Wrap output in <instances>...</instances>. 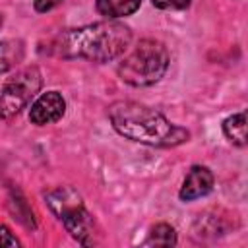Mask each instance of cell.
Masks as SVG:
<instances>
[{
	"mask_svg": "<svg viewBox=\"0 0 248 248\" xmlns=\"http://www.w3.org/2000/svg\"><path fill=\"white\" fill-rule=\"evenodd\" d=\"M10 207H12V213L16 215V219L19 221V223H23L25 227H29V229H33L35 227V221H33V213H31V209H27V203H25V200L21 198V196H12L10 198Z\"/></svg>",
	"mask_w": 248,
	"mask_h": 248,
	"instance_id": "12",
	"label": "cell"
},
{
	"mask_svg": "<svg viewBox=\"0 0 248 248\" xmlns=\"http://www.w3.org/2000/svg\"><path fill=\"white\" fill-rule=\"evenodd\" d=\"M132 41V31L118 21H101L68 29L58 37L56 50L64 58H83L89 62H108L120 56Z\"/></svg>",
	"mask_w": 248,
	"mask_h": 248,
	"instance_id": "2",
	"label": "cell"
},
{
	"mask_svg": "<svg viewBox=\"0 0 248 248\" xmlns=\"http://www.w3.org/2000/svg\"><path fill=\"white\" fill-rule=\"evenodd\" d=\"M223 132L234 145H240V147L246 145V114L236 112V114L229 116L223 122Z\"/></svg>",
	"mask_w": 248,
	"mask_h": 248,
	"instance_id": "9",
	"label": "cell"
},
{
	"mask_svg": "<svg viewBox=\"0 0 248 248\" xmlns=\"http://www.w3.org/2000/svg\"><path fill=\"white\" fill-rule=\"evenodd\" d=\"M140 4L141 0H97L95 8L101 16L108 19H116V17L132 16L140 8Z\"/></svg>",
	"mask_w": 248,
	"mask_h": 248,
	"instance_id": "8",
	"label": "cell"
},
{
	"mask_svg": "<svg viewBox=\"0 0 248 248\" xmlns=\"http://www.w3.org/2000/svg\"><path fill=\"white\" fill-rule=\"evenodd\" d=\"M108 118L120 136L153 147H174L190 138L186 128L172 124L155 108L136 101L112 103L108 107Z\"/></svg>",
	"mask_w": 248,
	"mask_h": 248,
	"instance_id": "1",
	"label": "cell"
},
{
	"mask_svg": "<svg viewBox=\"0 0 248 248\" xmlns=\"http://www.w3.org/2000/svg\"><path fill=\"white\" fill-rule=\"evenodd\" d=\"M66 101L58 91H46L41 97L35 99V103L29 108V120L37 126H45L50 122H56L64 116Z\"/></svg>",
	"mask_w": 248,
	"mask_h": 248,
	"instance_id": "6",
	"label": "cell"
},
{
	"mask_svg": "<svg viewBox=\"0 0 248 248\" xmlns=\"http://www.w3.org/2000/svg\"><path fill=\"white\" fill-rule=\"evenodd\" d=\"M151 2L161 10H184L190 6V0H151Z\"/></svg>",
	"mask_w": 248,
	"mask_h": 248,
	"instance_id": "13",
	"label": "cell"
},
{
	"mask_svg": "<svg viewBox=\"0 0 248 248\" xmlns=\"http://www.w3.org/2000/svg\"><path fill=\"white\" fill-rule=\"evenodd\" d=\"M143 244L145 246H174L176 244V232L167 223L155 225L151 229V232H149V238Z\"/></svg>",
	"mask_w": 248,
	"mask_h": 248,
	"instance_id": "11",
	"label": "cell"
},
{
	"mask_svg": "<svg viewBox=\"0 0 248 248\" xmlns=\"http://www.w3.org/2000/svg\"><path fill=\"white\" fill-rule=\"evenodd\" d=\"M41 89V72L37 68H25L17 72L0 91V118H12L21 108L29 105V101Z\"/></svg>",
	"mask_w": 248,
	"mask_h": 248,
	"instance_id": "5",
	"label": "cell"
},
{
	"mask_svg": "<svg viewBox=\"0 0 248 248\" xmlns=\"http://www.w3.org/2000/svg\"><path fill=\"white\" fill-rule=\"evenodd\" d=\"M0 246H19V240L4 225H0Z\"/></svg>",
	"mask_w": 248,
	"mask_h": 248,
	"instance_id": "14",
	"label": "cell"
},
{
	"mask_svg": "<svg viewBox=\"0 0 248 248\" xmlns=\"http://www.w3.org/2000/svg\"><path fill=\"white\" fill-rule=\"evenodd\" d=\"M211 188H213V174H211V170L207 167L196 165L186 174L184 184H182L178 196L184 202H192V200H198L202 196H207L211 192Z\"/></svg>",
	"mask_w": 248,
	"mask_h": 248,
	"instance_id": "7",
	"label": "cell"
},
{
	"mask_svg": "<svg viewBox=\"0 0 248 248\" xmlns=\"http://www.w3.org/2000/svg\"><path fill=\"white\" fill-rule=\"evenodd\" d=\"M0 23H2V19H0Z\"/></svg>",
	"mask_w": 248,
	"mask_h": 248,
	"instance_id": "16",
	"label": "cell"
},
{
	"mask_svg": "<svg viewBox=\"0 0 248 248\" xmlns=\"http://www.w3.org/2000/svg\"><path fill=\"white\" fill-rule=\"evenodd\" d=\"M167 68L169 52L165 45L155 39H141L118 64V76L128 85L147 87L157 83Z\"/></svg>",
	"mask_w": 248,
	"mask_h": 248,
	"instance_id": "3",
	"label": "cell"
},
{
	"mask_svg": "<svg viewBox=\"0 0 248 248\" xmlns=\"http://www.w3.org/2000/svg\"><path fill=\"white\" fill-rule=\"evenodd\" d=\"M46 203L52 213L64 223L66 231L83 246L95 244V221L83 207L79 194L72 188H56L46 194Z\"/></svg>",
	"mask_w": 248,
	"mask_h": 248,
	"instance_id": "4",
	"label": "cell"
},
{
	"mask_svg": "<svg viewBox=\"0 0 248 248\" xmlns=\"http://www.w3.org/2000/svg\"><path fill=\"white\" fill-rule=\"evenodd\" d=\"M58 4H62V0H33V6L37 12L45 14V12H50L52 8H56Z\"/></svg>",
	"mask_w": 248,
	"mask_h": 248,
	"instance_id": "15",
	"label": "cell"
},
{
	"mask_svg": "<svg viewBox=\"0 0 248 248\" xmlns=\"http://www.w3.org/2000/svg\"><path fill=\"white\" fill-rule=\"evenodd\" d=\"M23 58L21 41H2L0 43V74L14 68Z\"/></svg>",
	"mask_w": 248,
	"mask_h": 248,
	"instance_id": "10",
	"label": "cell"
}]
</instances>
